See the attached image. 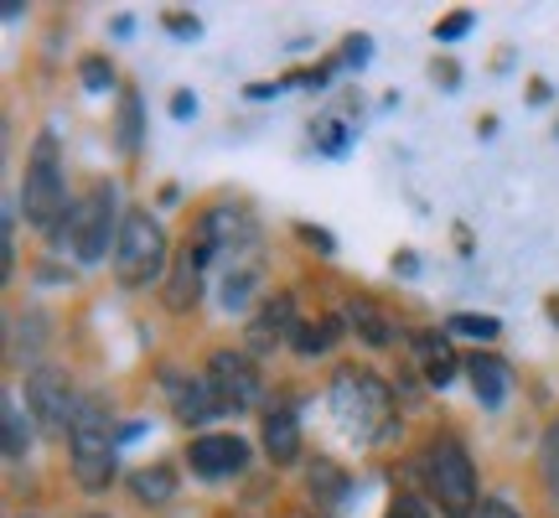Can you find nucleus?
Returning <instances> with one entry per match:
<instances>
[{
    "label": "nucleus",
    "mask_w": 559,
    "mask_h": 518,
    "mask_svg": "<svg viewBox=\"0 0 559 518\" xmlns=\"http://www.w3.org/2000/svg\"><path fill=\"white\" fill-rule=\"evenodd\" d=\"M285 338H296V301L290 296H275L264 301V311L249 321V353H275Z\"/></svg>",
    "instance_id": "obj_10"
},
{
    "label": "nucleus",
    "mask_w": 559,
    "mask_h": 518,
    "mask_svg": "<svg viewBox=\"0 0 559 518\" xmlns=\"http://www.w3.org/2000/svg\"><path fill=\"white\" fill-rule=\"evenodd\" d=\"M317 145L326 151V156H342V151H347V125H342V120H326L317 130Z\"/></svg>",
    "instance_id": "obj_25"
},
{
    "label": "nucleus",
    "mask_w": 559,
    "mask_h": 518,
    "mask_svg": "<svg viewBox=\"0 0 559 518\" xmlns=\"http://www.w3.org/2000/svg\"><path fill=\"white\" fill-rule=\"evenodd\" d=\"M451 332H461V338H498L502 327L492 317H451Z\"/></svg>",
    "instance_id": "obj_22"
},
{
    "label": "nucleus",
    "mask_w": 559,
    "mask_h": 518,
    "mask_svg": "<svg viewBox=\"0 0 559 518\" xmlns=\"http://www.w3.org/2000/svg\"><path fill=\"white\" fill-rule=\"evenodd\" d=\"M332 415L347 436L373 440L389 425V384L368 368H342L332 379Z\"/></svg>",
    "instance_id": "obj_2"
},
{
    "label": "nucleus",
    "mask_w": 559,
    "mask_h": 518,
    "mask_svg": "<svg viewBox=\"0 0 559 518\" xmlns=\"http://www.w3.org/2000/svg\"><path fill=\"white\" fill-rule=\"evenodd\" d=\"M254 239V223L243 219L239 208H213L202 219V234H198V249L213 255V249H234V244H249Z\"/></svg>",
    "instance_id": "obj_12"
},
{
    "label": "nucleus",
    "mask_w": 559,
    "mask_h": 518,
    "mask_svg": "<svg viewBox=\"0 0 559 518\" xmlns=\"http://www.w3.org/2000/svg\"><path fill=\"white\" fill-rule=\"evenodd\" d=\"M368 52H373V42H368V37L347 42V62H353V68H362V62H368Z\"/></svg>",
    "instance_id": "obj_30"
},
{
    "label": "nucleus",
    "mask_w": 559,
    "mask_h": 518,
    "mask_svg": "<svg viewBox=\"0 0 559 518\" xmlns=\"http://www.w3.org/2000/svg\"><path fill=\"white\" fill-rule=\"evenodd\" d=\"M187 461L198 478H239L249 467V446L239 436H198L187 446Z\"/></svg>",
    "instance_id": "obj_9"
},
{
    "label": "nucleus",
    "mask_w": 559,
    "mask_h": 518,
    "mask_svg": "<svg viewBox=\"0 0 559 518\" xmlns=\"http://www.w3.org/2000/svg\"><path fill=\"white\" fill-rule=\"evenodd\" d=\"M130 487H135V498H140V503H151V508H166V503L177 498V472L156 461V467H140Z\"/></svg>",
    "instance_id": "obj_17"
},
{
    "label": "nucleus",
    "mask_w": 559,
    "mask_h": 518,
    "mask_svg": "<svg viewBox=\"0 0 559 518\" xmlns=\"http://www.w3.org/2000/svg\"><path fill=\"white\" fill-rule=\"evenodd\" d=\"M254 285H260V264L228 270V280H223V306H228V311H243L249 296H254Z\"/></svg>",
    "instance_id": "obj_19"
},
{
    "label": "nucleus",
    "mask_w": 559,
    "mask_h": 518,
    "mask_svg": "<svg viewBox=\"0 0 559 518\" xmlns=\"http://www.w3.org/2000/svg\"><path fill=\"white\" fill-rule=\"evenodd\" d=\"M166 399H171V410H177L181 425H207V420L223 410L207 379H177V374H166Z\"/></svg>",
    "instance_id": "obj_11"
},
{
    "label": "nucleus",
    "mask_w": 559,
    "mask_h": 518,
    "mask_svg": "<svg viewBox=\"0 0 559 518\" xmlns=\"http://www.w3.org/2000/svg\"><path fill=\"white\" fill-rule=\"evenodd\" d=\"M26 410H32V420H37L41 431H73L79 404H73V384H68V374H58V368H37V374L26 379Z\"/></svg>",
    "instance_id": "obj_7"
},
{
    "label": "nucleus",
    "mask_w": 559,
    "mask_h": 518,
    "mask_svg": "<svg viewBox=\"0 0 559 518\" xmlns=\"http://www.w3.org/2000/svg\"><path fill=\"white\" fill-rule=\"evenodd\" d=\"M353 327H358L362 342H373V348H389V342H394V327L373 311V301H353Z\"/></svg>",
    "instance_id": "obj_18"
},
{
    "label": "nucleus",
    "mask_w": 559,
    "mask_h": 518,
    "mask_svg": "<svg viewBox=\"0 0 559 518\" xmlns=\"http://www.w3.org/2000/svg\"><path fill=\"white\" fill-rule=\"evenodd\" d=\"M549 311H555V321H559V301H555V306H549Z\"/></svg>",
    "instance_id": "obj_33"
},
{
    "label": "nucleus",
    "mask_w": 559,
    "mask_h": 518,
    "mask_svg": "<svg viewBox=\"0 0 559 518\" xmlns=\"http://www.w3.org/2000/svg\"><path fill=\"white\" fill-rule=\"evenodd\" d=\"M171 115H177V120H187V115H198V99H187V94H177V99H171Z\"/></svg>",
    "instance_id": "obj_32"
},
{
    "label": "nucleus",
    "mask_w": 559,
    "mask_h": 518,
    "mask_svg": "<svg viewBox=\"0 0 559 518\" xmlns=\"http://www.w3.org/2000/svg\"><path fill=\"white\" fill-rule=\"evenodd\" d=\"M83 89H88V94H104V89H115V68H109V62H83Z\"/></svg>",
    "instance_id": "obj_24"
},
{
    "label": "nucleus",
    "mask_w": 559,
    "mask_h": 518,
    "mask_svg": "<svg viewBox=\"0 0 559 518\" xmlns=\"http://www.w3.org/2000/svg\"><path fill=\"white\" fill-rule=\"evenodd\" d=\"M544 467H549V478L559 487V420L549 425V436H544Z\"/></svg>",
    "instance_id": "obj_28"
},
{
    "label": "nucleus",
    "mask_w": 559,
    "mask_h": 518,
    "mask_svg": "<svg viewBox=\"0 0 559 518\" xmlns=\"http://www.w3.org/2000/svg\"><path fill=\"white\" fill-rule=\"evenodd\" d=\"M466 26H472V16H451L445 26H436V37H440V42H456Z\"/></svg>",
    "instance_id": "obj_31"
},
{
    "label": "nucleus",
    "mask_w": 559,
    "mask_h": 518,
    "mask_svg": "<svg viewBox=\"0 0 559 518\" xmlns=\"http://www.w3.org/2000/svg\"><path fill=\"white\" fill-rule=\"evenodd\" d=\"M311 493H321L326 498V508L337 503V493H342V478L332 472V461H317V478H311Z\"/></svg>",
    "instance_id": "obj_23"
},
{
    "label": "nucleus",
    "mask_w": 559,
    "mask_h": 518,
    "mask_svg": "<svg viewBox=\"0 0 559 518\" xmlns=\"http://www.w3.org/2000/svg\"><path fill=\"white\" fill-rule=\"evenodd\" d=\"M21 213L37 234H52L58 219L68 213V181H62V161H58V140L52 130L32 145V161H26V181H21Z\"/></svg>",
    "instance_id": "obj_1"
},
{
    "label": "nucleus",
    "mask_w": 559,
    "mask_h": 518,
    "mask_svg": "<svg viewBox=\"0 0 559 518\" xmlns=\"http://www.w3.org/2000/svg\"><path fill=\"white\" fill-rule=\"evenodd\" d=\"M383 518H430V508H425L419 498H409V493H404V498L389 503V514H383Z\"/></svg>",
    "instance_id": "obj_27"
},
{
    "label": "nucleus",
    "mask_w": 559,
    "mask_h": 518,
    "mask_svg": "<svg viewBox=\"0 0 559 518\" xmlns=\"http://www.w3.org/2000/svg\"><path fill=\"white\" fill-rule=\"evenodd\" d=\"M26 446H32V425H26V415L16 410V399H5V457L21 461Z\"/></svg>",
    "instance_id": "obj_20"
},
{
    "label": "nucleus",
    "mask_w": 559,
    "mask_h": 518,
    "mask_svg": "<svg viewBox=\"0 0 559 518\" xmlns=\"http://www.w3.org/2000/svg\"><path fill=\"white\" fill-rule=\"evenodd\" d=\"M207 384H213L223 410H254L260 404V368L249 353H213Z\"/></svg>",
    "instance_id": "obj_8"
},
{
    "label": "nucleus",
    "mask_w": 559,
    "mask_h": 518,
    "mask_svg": "<svg viewBox=\"0 0 559 518\" xmlns=\"http://www.w3.org/2000/svg\"><path fill=\"white\" fill-rule=\"evenodd\" d=\"M415 348H419V363H425V379L436 384V389H445V384L456 379V353H451V342H445V338L425 332Z\"/></svg>",
    "instance_id": "obj_16"
},
{
    "label": "nucleus",
    "mask_w": 559,
    "mask_h": 518,
    "mask_svg": "<svg viewBox=\"0 0 559 518\" xmlns=\"http://www.w3.org/2000/svg\"><path fill=\"white\" fill-rule=\"evenodd\" d=\"M109 234H115V192L109 187H94L88 198L68 213V244H73V255L83 264H94V259L109 255ZM120 239V234H115Z\"/></svg>",
    "instance_id": "obj_6"
},
{
    "label": "nucleus",
    "mask_w": 559,
    "mask_h": 518,
    "mask_svg": "<svg viewBox=\"0 0 559 518\" xmlns=\"http://www.w3.org/2000/svg\"><path fill=\"white\" fill-rule=\"evenodd\" d=\"M124 151H135L140 145V104L135 99H124V136H120Z\"/></svg>",
    "instance_id": "obj_26"
},
{
    "label": "nucleus",
    "mask_w": 559,
    "mask_h": 518,
    "mask_svg": "<svg viewBox=\"0 0 559 518\" xmlns=\"http://www.w3.org/2000/svg\"><path fill=\"white\" fill-rule=\"evenodd\" d=\"M68 446H73V478H79V487L83 493H104L115 482V436H109V420H104L99 399H79Z\"/></svg>",
    "instance_id": "obj_4"
},
{
    "label": "nucleus",
    "mask_w": 559,
    "mask_h": 518,
    "mask_svg": "<svg viewBox=\"0 0 559 518\" xmlns=\"http://www.w3.org/2000/svg\"><path fill=\"white\" fill-rule=\"evenodd\" d=\"M264 451L275 457V467H290L300 457V425L290 410H270L264 415Z\"/></svg>",
    "instance_id": "obj_14"
},
{
    "label": "nucleus",
    "mask_w": 559,
    "mask_h": 518,
    "mask_svg": "<svg viewBox=\"0 0 559 518\" xmlns=\"http://www.w3.org/2000/svg\"><path fill=\"white\" fill-rule=\"evenodd\" d=\"M466 374H472V389H477L481 404H502L508 399V384H513V374H508V363L492 358V353H477V358L466 363Z\"/></svg>",
    "instance_id": "obj_15"
},
{
    "label": "nucleus",
    "mask_w": 559,
    "mask_h": 518,
    "mask_svg": "<svg viewBox=\"0 0 559 518\" xmlns=\"http://www.w3.org/2000/svg\"><path fill=\"white\" fill-rule=\"evenodd\" d=\"M332 338H337V321H321V327H296V353H300V358H317V353H326V348H332Z\"/></svg>",
    "instance_id": "obj_21"
},
{
    "label": "nucleus",
    "mask_w": 559,
    "mask_h": 518,
    "mask_svg": "<svg viewBox=\"0 0 559 518\" xmlns=\"http://www.w3.org/2000/svg\"><path fill=\"white\" fill-rule=\"evenodd\" d=\"M425 487L445 518H477V472H472V457L461 451V440L440 436L425 451Z\"/></svg>",
    "instance_id": "obj_3"
},
{
    "label": "nucleus",
    "mask_w": 559,
    "mask_h": 518,
    "mask_svg": "<svg viewBox=\"0 0 559 518\" xmlns=\"http://www.w3.org/2000/svg\"><path fill=\"white\" fill-rule=\"evenodd\" d=\"M477 518H523V514H519V508H513L508 498H487V503L477 508Z\"/></svg>",
    "instance_id": "obj_29"
},
{
    "label": "nucleus",
    "mask_w": 559,
    "mask_h": 518,
    "mask_svg": "<svg viewBox=\"0 0 559 518\" xmlns=\"http://www.w3.org/2000/svg\"><path fill=\"white\" fill-rule=\"evenodd\" d=\"M166 270V228L151 213H124L115 239V275L124 285H151Z\"/></svg>",
    "instance_id": "obj_5"
},
{
    "label": "nucleus",
    "mask_w": 559,
    "mask_h": 518,
    "mask_svg": "<svg viewBox=\"0 0 559 518\" xmlns=\"http://www.w3.org/2000/svg\"><path fill=\"white\" fill-rule=\"evenodd\" d=\"M202 264H207V255H202L198 244H187V255L171 264V285H166V306H171V311H187V306H198Z\"/></svg>",
    "instance_id": "obj_13"
}]
</instances>
